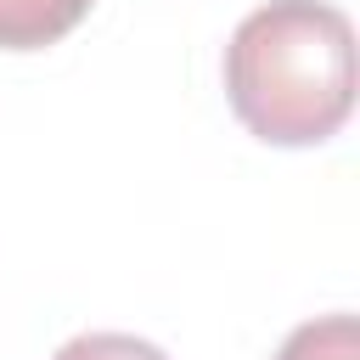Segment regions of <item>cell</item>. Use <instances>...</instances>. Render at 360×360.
Here are the masks:
<instances>
[{"mask_svg": "<svg viewBox=\"0 0 360 360\" xmlns=\"http://www.w3.org/2000/svg\"><path fill=\"white\" fill-rule=\"evenodd\" d=\"M225 96L270 146H321L354 107V22L326 0L253 6L225 45Z\"/></svg>", "mask_w": 360, "mask_h": 360, "instance_id": "cell-1", "label": "cell"}, {"mask_svg": "<svg viewBox=\"0 0 360 360\" xmlns=\"http://www.w3.org/2000/svg\"><path fill=\"white\" fill-rule=\"evenodd\" d=\"M51 360H169L158 343L135 338V332H79L68 338Z\"/></svg>", "mask_w": 360, "mask_h": 360, "instance_id": "cell-4", "label": "cell"}, {"mask_svg": "<svg viewBox=\"0 0 360 360\" xmlns=\"http://www.w3.org/2000/svg\"><path fill=\"white\" fill-rule=\"evenodd\" d=\"M90 0H0V45L6 51H39L56 45L84 22Z\"/></svg>", "mask_w": 360, "mask_h": 360, "instance_id": "cell-2", "label": "cell"}, {"mask_svg": "<svg viewBox=\"0 0 360 360\" xmlns=\"http://www.w3.org/2000/svg\"><path fill=\"white\" fill-rule=\"evenodd\" d=\"M276 360H360V326L354 315H321L287 332Z\"/></svg>", "mask_w": 360, "mask_h": 360, "instance_id": "cell-3", "label": "cell"}]
</instances>
